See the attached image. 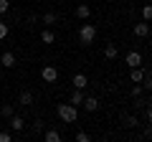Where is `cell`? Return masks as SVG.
Segmentation results:
<instances>
[{
  "instance_id": "30bf717a",
  "label": "cell",
  "mask_w": 152,
  "mask_h": 142,
  "mask_svg": "<svg viewBox=\"0 0 152 142\" xmlns=\"http://www.w3.org/2000/svg\"><path fill=\"white\" fill-rule=\"evenodd\" d=\"M117 56H119V48H117V43H107V48H104V59L114 61Z\"/></svg>"
},
{
  "instance_id": "7c38bea8",
  "label": "cell",
  "mask_w": 152,
  "mask_h": 142,
  "mask_svg": "<svg viewBox=\"0 0 152 142\" xmlns=\"http://www.w3.org/2000/svg\"><path fill=\"white\" fill-rule=\"evenodd\" d=\"M122 122H124L127 130H134V127H140V119H137L134 114H124V117H122Z\"/></svg>"
},
{
  "instance_id": "6da1fadb",
  "label": "cell",
  "mask_w": 152,
  "mask_h": 142,
  "mask_svg": "<svg viewBox=\"0 0 152 142\" xmlns=\"http://www.w3.org/2000/svg\"><path fill=\"white\" fill-rule=\"evenodd\" d=\"M56 114H58V119L61 122H66V124H71V122H76V117H79V112H76V107L74 104H58L56 107Z\"/></svg>"
},
{
  "instance_id": "d4e9b609",
  "label": "cell",
  "mask_w": 152,
  "mask_h": 142,
  "mask_svg": "<svg viewBox=\"0 0 152 142\" xmlns=\"http://www.w3.org/2000/svg\"><path fill=\"white\" fill-rule=\"evenodd\" d=\"M33 132H43V119H36V122H33Z\"/></svg>"
},
{
  "instance_id": "4fadbf2b",
  "label": "cell",
  "mask_w": 152,
  "mask_h": 142,
  "mask_svg": "<svg viewBox=\"0 0 152 142\" xmlns=\"http://www.w3.org/2000/svg\"><path fill=\"white\" fill-rule=\"evenodd\" d=\"M89 15H91V8H89L86 3H81V5L76 8V18H81V20H86Z\"/></svg>"
},
{
  "instance_id": "52a82bcc",
  "label": "cell",
  "mask_w": 152,
  "mask_h": 142,
  "mask_svg": "<svg viewBox=\"0 0 152 142\" xmlns=\"http://www.w3.org/2000/svg\"><path fill=\"white\" fill-rule=\"evenodd\" d=\"M71 84H74V89H86L89 86V79H86V74H74Z\"/></svg>"
},
{
  "instance_id": "2e32d148",
  "label": "cell",
  "mask_w": 152,
  "mask_h": 142,
  "mask_svg": "<svg viewBox=\"0 0 152 142\" xmlns=\"http://www.w3.org/2000/svg\"><path fill=\"white\" fill-rule=\"evenodd\" d=\"M129 79H132V81H134V84H140L142 79H145V69H142V66H137V69H132Z\"/></svg>"
},
{
  "instance_id": "7402d4cb",
  "label": "cell",
  "mask_w": 152,
  "mask_h": 142,
  "mask_svg": "<svg viewBox=\"0 0 152 142\" xmlns=\"http://www.w3.org/2000/svg\"><path fill=\"white\" fill-rule=\"evenodd\" d=\"M0 142H13V132H8V130L0 127Z\"/></svg>"
},
{
  "instance_id": "603a6c76",
  "label": "cell",
  "mask_w": 152,
  "mask_h": 142,
  "mask_svg": "<svg viewBox=\"0 0 152 142\" xmlns=\"http://www.w3.org/2000/svg\"><path fill=\"white\" fill-rule=\"evenodd\" d=\"M142 91H145V86H142V84H137V86H132V99H137V97H142Z\"/></svg>"
},
{
  "instance_id": "cb8c5ba5",
  "label": "cell",
  "mask_w": 152,
  "mask_h": 142,
  "mask_svg": "<svg viewBox=\"0 0 152 142\" xmlns=\"http://www.w3.org/2000/svg\"><path fill=\"white\" fill-rule=\"evenodd\" d=\"M10 33V28H8V23H3L0 20V41H5V36Z\"/></svg>"
},
{
  "instance_id": "8992f818",
  "label": "cell",
  "mask_w": 152,
  "mask_h": 142,
  "mask_svg": "<svg viewBox=\"0 0 152 142\" xmlns=\"http://www.w3.org/2000/svg\"><path fill=\"white\" fill-rule=\"evenodd\" d=\"M134 36H137V38H147V36H150V23H147V20L137 23V26H134Z\"/></svg>"
},
{
  "instance_id": "5bb4252c",
  "label": "cell",
  "mask_w": 152,
  "mask_h": 142,
  "mask_svg": "<svg viewBox=\"0 0 152 142\" xmlns=\"http://www.w3.org/2000/svg\"><path fill=\"white\" fill-rule=\"evenodd\" d=\"M43 140H46V142H61V132H56V130H46V132H43Z\"/></svg>"
},
{
  "instance_id": "ac0fdd59",
  "label": "cell",
  "mask_w": 152,
  "mask_h": 142,
  "mask_svg": "<svg viewBox=\"0 0 152 142\" xmlns=\"http://www.w3.org/2000/svg\"><path fill=\"white\" fill-rule=\"evenodd\" d=\"M13 114H15V109H13V104H3V107H0V117H5V119H10Z\"/></svg>"
},
{
  "instance_id": "9a60e30c",
  "label": "cell",
  "mask_w": 152,
  "mask_h": 142,
  "mask_svg": "<svg viewBox=\"0 0 152 142\" xmlns=\"http://www.w3.org/2000/svg\"><path fill=\"white\" fill-rule=\"evenodd\" d=\"M41 41H43V43H56V33L48 31V28H43V31H41Z\"/></svg>"
},
{
  "instance_id": "83f0119b",
  "label": "cell",
  "mask_w": 152,
  "mask_h": 142,
  "mask_svg": "<svg viewBox=\"0 0 152 142\" xmlns=\"http://www.w3.org/2000/svg\"><path fill=\"white\" fill-rule=\"evenodd\" d=\"M147 124L152 127V104H147Z\"/></svg>"
},
{
  "instance_id": "ffe728a7",
  "label": "cell",
  "mask_w": 152,
  "mask_h": 142,
  "mask_svg": "<svg viewBox=\"0 0 152 142\" xmlns=\"http://www.w3.org/2000/svg\"><path fill=\"white\" fill-rule=\"evenodd\" d=\"M142 20H147V23L152 20V3H145L142 5Z\"/></svg>"
},
{
  "instance_id": "f1b7e54d",
  "label": "cell",
  "mask_w": 152,
  "mask_h": 142,
  "mask_svg": "<svg viewBox=\"0 0 152 142\" xmlns=\"http://www.w3.org/2000/svg\"><path fill=\"white\" fill-rule=\"evenodd\" d=\"M0 127H3V124H0Z\"/></svg>"
},
{
  "instance_id": "d6986e66",
  "label": "cell",
  "mask_w": 152,
  "mask_h": 142,
  "mask_svg": "<svg viewBox=\"0 0 152 142\" xmlns=\"http://www.w3.org/2000/svg\"><path fill=\"white\" fill-rule=\"evenodd\" d=\"M41 20H43L46 26H53V23L58 20V15H56V13H51V10H48V13H43V15H41Z\"/></svg>"
},
{
  "instance_id": "5b68a950",
  "label": "cell",
  "mask_w": 152,
  "mask_h": 142,
  "mask_svg": "<svg viewBox=\"0 0 152 142\" xmlns=\"http://www.w3.org/2000/svg\"><path fill=\"white\" fill-rule=\"evenodd\" d=\"M8 124H10L13 132H23V130H26V119H23V117H18V114H13L10 119H8Z\"/></svg>"
},
{
  "instance_id": "4316f807",
  "label": "cell",
  "mask_w": 152,
  "mask_h": 142,
  "mask_svg": "<svg viewBox=\"0 0 152 142\" xmlns=\"http://www.w3.org/2000/svg\"><path fill=\"white\" fill-rule=\"evenodd\" d=\"M76 140H79V142H89V135H86V132H76Z\"/></svg>"
},
{
  "instance_id": "484cf974",
  "label": "cell",
  "mask_w": 152,
  "mask_h": 142,
  "mask_svg": "<svg viewBox=\"0 0 152 142\" xmlns=\"http://www.w3.org/2000/svg\"><path fill=\"white\" fill-rule=\"evenodd\" d=\"M8 8H10V3H8V0H0V15L8 13Z\"/></svg>"
},
{
  "instance_id": "277c9868",
  "label": "cell",
  "mask_w": 152,
  "mask_h": 142,
  "mask_svg": "<svg viewBox=\"0 0 152 142\" xmlns=\"http://www.w3.org/2000/svg\"><path fill=\"white\" fill-rule=\"evenodd\" d=\"M142 64H145V59H142L140 51H129V53H127V66H129V69H137V66H142Z\"/></svg>"
},
{
  "instance_id": "3957f363",
  "label": "cell",
  "mask_w": 152,
  "mask_h": 142,
  "mask_svg": "<svg viewBox=\"0 0 152 142\" xmlns=\"http://www.w3.org/2000/svg\"><path fill=\"white\" fill-rule=\"evenodd\" d=\"M41 79H43L46 84H53L56 79H58V69H56V66H51V64H46L43 69H41Z\"/></svg>"
},
{
  "instance_id": "44dd1931",
  "label": "cell",
  "mask_w": 152,
  "mask_h": 142,
  "mask_svg": "<svg viewBox=\"0 0 152 142\" xmlns=\"http://www.w3.org/2000/svg\"><path fill=\"white\" fill-rule=\"evenodd\" d=\"M142 81H145L142 86H145L147 91H152V71H145V79H142Z\"/></svg>"
},
{
  "instance_id": "8fae6325",
  "label": "cell",
  "mask_w": 152,
  "mask_h": 142,
  "mask_svg": "<svg viewBox=\"0 0 152 142\" xmlns=\"http://www.w3.org/2000/svg\"><path fill=\"white\" fill-rule=\"evenodd\" d=\"M84 102V89H74L69 97V104H74V107H79V104Z\"/></svg>"
},
{
  "instance_id": "ba28073f",
  "label": "cell",
  "mask_w": 152,
  "mask_h": 142,
  "mask_svg": "<svg viewBox=\"0 0 152 142\" xmlns=\"http://www.w3.org/2000/svg\"><path fill=\"white\" fill-rule=\"evenodd\" d=\"M81 107H84L86 112H96V109H99V99H96V97H84Z\"/></svg>"
},
{
  "instance_id": "7a4b0ae2",
  "label": "cell",
  "mask_w": 152,
  "mask_h": 142,
  "mask_svg": "<svg viewBox=\"0 0 152 142\" xmlns=\"http://www.w3.org/2000/svg\"><path fill=\"white\" fill-rule=\"evenodd\" d=\"M94 38H96V26H94V23H84V26L79 28V41H81L84 46H91Z\"/></svg>"
},
{
  "instance_id": "9c48e42d",
  "label": "cell",
  "mask_w": 152,
  "mask_h": 142,
  "mask_svg": "<svg viewBox=\"0 0 152 142\" xmlns=\"http://www.w3.org/2000/svg\"><path fill=\"white\" fill-rule=\"evenodd\" d=\"M0 64L5 66V69H13V66H15V53H10V51H5V53L0 56Z\"/></svg>"
},
{
  "instance_id": "e0dca14e",
  "label": "cell",
  "mask_w": 152,
  "mask_h": 142,
  "mask_svg": "<svg viewBox=\"0 0 152 142\" xmlns=\"http://www.w3.org/2000/svg\"><path fill=\"white\" fill-rule=\"evenodd\" d=\"M18 104H23V107H31V104H33V94H31V91H20Z\"/></svg>"
}]
</instances>
